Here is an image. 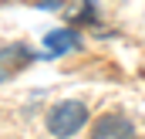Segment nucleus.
<instances>
[{
  "label": "nucleus",
  "mask_w": 145,
  "mask_h": 139,
  "mask_svg": "<svg viewBox=\"0 0 145 139\" xmlns=\"http://www.w3.org/2000/svg\"><path fill=\"white\" fill-rule=\"evenodd\" d=\"M44 126H47V132H51L54 139H71V136H78V132L88 126V105L78 102V99L51 105Z\"/></svg>",
  "instance_id": "f257e3e1"
},
{
  "label": "nucleus",
  "mask_w": 145,
  "mask_h": 139,
  "mask_svg": "<svg viewBox=\"0 0 145 139\" xmlns=\"http://www.w3.org/2000/svg\"><path fill=\"white\" fill-rule=\"evenodd\" d=\"M91 139H135V126H132V119H125L121 112H105V115L95 119Z\"/></svg>",
  "instance_id": "f03ea898"
},
{
  "label": "nucleus",
  "mask_w": 145,
  "mask_h": 139,
  "mask_svg": "<svg viewBox=\"0 0 145 139\" xmlns=\"http://www.w3.org/2000/svg\"><path fill=\"white\" fill-rule=\"evenodd\" d=\"M54 54H61V51H74V48H81V41H78V34L74 31H54V34H47V41H44Z\"/></svg>",
  "instance_id": "7ed1b4c3"
}]
</instances>
